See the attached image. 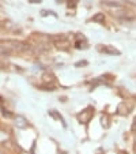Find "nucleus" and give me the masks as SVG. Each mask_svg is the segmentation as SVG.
<instances>
[{"label":"nucleus","instance_id":"obj_1","mask_svg":"<svg viewBox=\"0 0 136 154\" xmlns=\"http://www.w3.org/2000/svg\"><path fill=\"white\" fill-rule=\"evenodd\" d=\"M94 116V109L93 108H87L85 110H82L80 113H78V120H79L80 123H83V124H87L89 121L91 120V117Z\"/></svg>","mask_w":136,"mask_h":154},{"label":"nucleus","instance_id":"obj_2","mask_svg":"<svg viewBox=\"0 0 136 154\" xmlns=\"http://www.w3.org/2000/svg\"><path fill=\"white\" fill-rule=\"evenodd\" d=\"M98 51L102 53H108V55H120V51H117L116 48L110 45H103V46H98Z\"/></svg>","mask_w":136,"mask_h":154},{"label":"nucleus","instance_id":"obj_3","mask_svg":"<svg viewBox=\"0 0 136 154\" xmlns=\"http://www.w3.org/2000/svg\"><path fill=\"white\" fill-rule=\"evenodd\" d=\"M15 126L18 128H26L27 127V121H26V119L23 116H17L15 117Z\"/></svg>","mask_w":136,"mask_h":154},{"label":"nucleus","instance_id":"obj_4","mask_svg":"<svg viewBox=\"0 0 136 154\" xmlns=\"http://www.w3.org/2000/svg\"><path fill=\"white\" fill-rule=\"evenodd\" d=\"M49 114H51L52 117H55V119L60 120V121L63 123V126H65V123H64V119H63V116H61L60 113H57V112L55 110V109H51V110H49Z\"/></svg>","mask_w":136,"mask_h":154},{"label":"nucleus","instance_id":"obj_5","mask_svg":"<svg viewBox=\"0 0 136 154\" xmlns=\"http://www.w3.org/2000/svg\"><path fill=\"white\" fill-rule=\"evenodd\" d=\"M103 21H105V17H103L102 12H98V14H95L93 17V22H95V23H102Z\"/></svg>","mask_w":136,"mask_h":154},{"label":"nucleus","instance_id":"obj_6","mask_svg":"<svg viewBox=\"0 0 136 154\" xmlns=\"http://www.w3.org/2000/svg\"><path fill=\"white\" fill-rule=\"evenodd\" d=\"M102 6H108V7H117V8H120V4H119V3H113V1H103V3H102Z\"/></svg>","mask_w":136,"mask_h":154},{"label":"nucleus","instance_id":"obj_7","mask_svg":"<svg viewBox=\"0 0 136 154\" xmlns=\"http://www.w3.org/2000/svg\"><path fill=\"white\" fill-rule=\"evenodd\" d=\"M78 38H79V37H78ZM75 46H76V48H78V49H80V48H86V41H83V42H82V41H80V38L78 41H76V42H75Z\"/></svg>","mask_w":136,"mask_h":154},{"label":"nucleus","instance_id":"obj_8","mask_svg":"<svg viewBox=\"0 0 136 154\" xmlns=\"http://www.w3.org/2000/svg\"><path fill=\"white\" fill-rule=\"evenodd\" d=\"M48 14H51V15H53V17H56V14H55L53 11H46V10H44V11H41V15H42V17H46Z\"/></svg>","mask_w":136,"mask_h":154},{"label":"nucleus","instance_id":"obj_9","mask_svg":"<svg viewBox=\"0 0 136 154\" xmlns=\"http://www.w3.org/2000/svg\"><path fill=\"white\" fill-rule=\"evenodd\" d=\"M1 113H3V116H7V117H11V116H12L11 112H7L4 108H1Z\"/></svg>","mask_w":136,"mask_h":154},{"label":"nucleus","instance_id":"obj_10","mask_svg":"<svg viewBox=\"0 0 136 154\" xmlns=\"http://www.w3.org/2000/svg\"><path fill=\"white\" fill-rule=\"evenodd\" d=\"M80 66H87V62L83 60V62H78V63L75 64V67H80Z\"/></svg>","mask_w":136,"mask_h":154},{"label":"nucleus","instance_id":"obj_11","mask_svg":"<svg viewBox=\"0 0 136 154\" xmlns=\"http://www.w3.org/2000/svg\"><path fill=\"white\" fill-rule=\"evenodd\" d=\"M61 1H69V0H57V3H61Z\"/></svg>","mask_w":136,"mask_h":154}]
</instances>
